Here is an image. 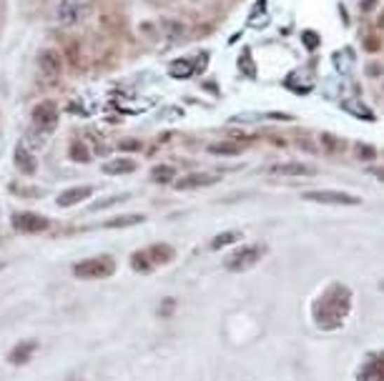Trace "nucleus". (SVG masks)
I'll return each instance as SVG.
<instances>
[{"mask_svg":"<svg viewBox=\"0 0 384 381\" xmlns=\"http://www.w3.org/2000/svg\"><path fill=\"white\" fill-rule=\"evenodd\" d=\"M264 246L261 244H254V246H241V249H236L231 256L224 261V266L228 268V271H236V274H241V271H247V268H252L254 263H259V258L264 256Z\"/></svg>","mask_w":384,"mask_h":381,"instance_id":"3","label":"nucleus"},{"mask_svg":"<svg viewBox=\"0 0 384 381\" xmlns=\"http://www.w3.org/2000/svg\"><path fill=\"white\" fill-rule=\"evenodd\" d=\"M241 238V233L239 231H226V233H219L214 241H211V249L214 251H219V249H224V246H231V244H236Z\"/></svg>","mask_w":384,"mask_h":381,"instance_id":"22","label":"nucleus"},{"mask_svg":"<svg viewBox=\"0 0 384 381\" xmlns=\"http://www.w3.org/2000/svg\"><path fill=\"white\" fill-rule=\"evenodd\" d=\"M68 155H71V161H78V163L90 161V151L85 148V143L81 141H73L71 146H68Z\"/></svg>","mask_w":384,"mask_h":381,"instance_id":"20","label":"nucleus"},{"mask_svg":"<svg viewBox=\"0 0 384 381\" xmlns=\"http://www.w3.org/2000/svg\"><path fill=\"white\" fill-rule=\"evenodd\" d=\"M144 216H116V219L106 221V228H123V226H136V223H144Z\"/></svg>","mask_w":384,"mask_h":381,"instance_id":"21","label":"nucleus"},{"mask_svg":"<svg viewBox=\"0 0 384 381\" xmlns=\"http://www.w3.org/2000/svg\"><path fill=\"white\" fill-rule=\"evenodd\" d=\"M206 60H209V53H198L196 63H193L191 58H179V60H174V63L168 66V73H171L174 78H191L193 73L204 71Z\"/></svg>","mask_w":384,"mask_h":381,"instance_id":"9","label":"nucleus"},{"mask_svg":"<svg viewBox=\"0 0 384 381\" xmlns=\"http://www.w3.org/2000/svg\"><path fill=\"white\" fill-rule=\"evenodd\" d=\"M73 274L76 279L83 281H96V279H109L116 274V261L111 256H93V258H83L73 266Z\"/></svg>","mask_w":384,"mask_h":381,"instance_id":"2","label":"nucleus"},{"mask_svg":"<svg viewBox=\"0 0 384 381\" xmlns=\"http://www.w3.org/2000/svg\"><path fill=\"white\" fill-rule=\"evenodd\" d=\"M369 173H374L379 181H384V168H369Z\"/></svg>","mask_w":384,"mask_h":381,"instance_id":"28","label":"nucleus"},{"mask_svg":"<svg viewBox=\"0 0 384 381\" xmlns=\"http://www.w3.org/2000/svg\"><path fill=\"white\" fill-rule=\"evenodd\" d=\"M174 309H176V298L166 296V298L161 301V306H158V316H163V319H166V316L174 314Z\"/></svg>","mask_w":384,"mask_h":381,"instance_id":"25","label":"nucleus"},{"mask_svg":"<svg viewBox=\"0 0 384 381\" xmlns=\"http://www.w3.org/2000/svg\"><path fill=\"white\" fill-rule=\"evenodd\" d=\"M304 41L309 43V46H317V43H319V38H317V36H309V33H306V36H304Z\"/></svg>","mask_w":384,"mask_h":381,"instance_id":"29","label":"nucleus"},{"mask_svg":"<svg viewBox=\"0 0 384 381\" xmlns=\"http://www.w3.org/2000/svg\"><path fill=\"white\" fill-rule=\"evenodd\" d=\"M269 171L274 173V176H314V168L306 166V163H299V161L274 163Z\"/></svg>","mask_w":384,"mask_h":381,"instance_id":"15","label":"nucleus"},{"mask_svg":"<svg viewBox=\"0 0 384 381\" xmlns=\"http://www.w3.org/2000/svg\"><path fill=\"white\" fill-rule=\"evenodd\" d=\"M151 181H153V183H161V186L174 183V181H176L174 166H166V163H161V166L151 168Z\"/></svg>","mask_w":384,"mask_h":381,"instance_id":"18","label":"nucleus"},{"mask_svg":"<svg viewBox=\"0 0 384 381\" xmlns=\"http://www.w3.org/2000/svg\"><path fill=\"white\" fill-rule=\"evenodd\" d=\"M146 254H149V258H151V263H153V266H163V263H171L176 258V251L171 249L168 244L151 246V249H146Z\"/></svg>","mask_w":384,"mask_h":381,"instance_id":"17","label":"nucleus"},{"mask_svg":"<svg viewBox=\"0 0 384 381\" xmlns=\"http://www.w3.org/2000/svg\"><path fill=\"white\" fill-rule=\"evenodd\" d=\"M128 263H131V268L133 271H138V274H151V271H153V263H151V258H149L146 251H136Z\"/></svg>","mask_w":384,"mask_h":381,"instance_id":"19","label":"nucleus"},{"mask_svg":"<svg viewBox=\"0 0 384 381\" xmlns=\"http://www.w3.org/2000/svg\"><path fill=\"white\" fill-rule=\"evenodd\" d=\"M55 15L63 25H78L90 15V0H60Z\"/></svg>","mask_w":384,"mask_h":381,"instance_id":"5","label":"nucleus"},{"mask_svg":"<svg viewBox=\"0 0 384 381\" xmlns=\"http://www.w3.org/2000/svg\"><path fill=\"white\" fill-rule=\"evenodd\" d=\"M357 148H359V155L362 158H374V148H369V146H357Z\"/></svg>","mask_w":384,"mask_h":381,"instance_id":"26","label":"nucleus"},{"mask_svg":"<svg viewBox=\"0 0 384 381\" xmlns=\"http://www.w3.org/2000/svg\"><path fill=\"white\" fill-rule=\"evenodd\" d=\"M138 168V163L133 158H114V161L103 163L101 171L109 173V176H126V173H133Z\"/></svg>","mask_w":384,"mask_h":381,"instance_id":"16","label":"nucleus"},{"mask_svg":"<svg viewBox=\"0 0 384 381\" xmlns=\"http://www.w3.org/2000/svg\"><path fill=\"white\" fill-rule=\"evenodd\" d=\"M58 118H60V111L53 101H41L30 111V120H33V125H36L41 133H53L55 125H58Z\"/></svg>","mask_w":384,"mask_h":381,"instance_id":"4","label":"nucleus"},{"mask_svg":"<svg viewBox=\"0 0 384 381\" xmlns=\"http://www.w3.org/2000/svg\"><path fill=\"white\" fill-rule=\"evenodd\" d=\"M123 201H128V196H111V198H103V201L93 203L90 209H93V211H101V209H109V206H118V203H123Z\"/></svg>","mask_w":384,"mask_h":381,"instance_id":"24","label":"nucleus"},{"mask_svg":"<svg viewBox=\"0 0 384 381\" xmlns=\"http://www.w3.org/2000/svg\"><path fill=\"white\" fill-rule=\"evenodd\" d=\"M38 68H41V73L46 78H58L60 71H63L60 55L55 53V50H50V48H46V50H41V55H38Z\"/></svg>","mask_w":384,"mask_h":381,"instance_id":"14","label":"nucleus"},{"mask_svg":"<svg viewBox=\"0 0 384 381\" xmlns=\"http://www.w3.org/2000/svg\"><path fill=\"white\" fill-rule=\"evenodd\" d=\"M352 311V291L344 284H331L312 304V319L322 331H336Z\"/></svg>","mask_w":384,"mask_h":381,"instance_id":"1","label":"nucleus"},{"mask_svg":"<svg viewBox=\"0 0 384 381\" xmlns=\"http://www.w3.org/2000/svg\"><path fill=\"white\" fill-rule=\"evenodd\" d=\"M13 228L18 233H43L50 228V219L38 214H30V211H23V214L13 216Z\"/></svg>","mask_w":384,"mask_h":381,"instance_id":"6","label":"nucleus"},{"mask_svg":"<svg viewBox=\"0 0 384 381\" xmlns=\"http://www.w3.org/2000/svg\"><path fill=\"white\" fill-rule=\"evenodd\" d=\"M93 196V186H73V188L60 190L58 206L60 209H68V206H78V203L88 201Z\"/></svg>","mask_w":384,"mask_h":381,"instance_id":"11","label":"nucleus"},{"mask_svg":"<svg viewBox=\"0 0 384 381\" xmlns=\"http://www.w3.org/2000/svg\"><path fill=\"white\" fill-rule=\"evenodd\" d=\"M13 163H15V171H20L23 176H33L38 171L36 155L25 148V143H18L15 151H13Z\"/></svg>","mask_w":384,"mask_h":381,"instance_id":"12","label":"nucleus"},{"mask_svg":"<svg viewBox=\"0 0 384 381\" xmlns=\"http://www.w3.org/2000/svg\"><path fill=\"white\" fill-rule=\"evenodd\" d=\"M357 381H384V352L369 354L357 371Z\"/></svg>","mask_w":384,"mask_h":381,"instance_id":"8","label":"nucleus"},{"mask_svg":"<svg viewBox=\"0 0 384 381\" xmlns=\"http://www.w3.org/2000/svg\"><path fill=\"white\" fill-rule=\"evenodd\" d=\"M304 201L324 203V206H357L359 198L349 196L344 190H312V193H304Z\"/></svg>","mask_w":384,"mask_h":381,"instance_id":"7","label":"nucleus"},{"mask_svg":"<svg viewBox=\"0 0 384 381\" xmlns=\"http://www.w3.org/2000/svg\"><path fill=\"white\" fill-rule=\"evenodd\" d=\"M219 181V176H211V173H188L184 179L174 181L176 190H196L206 188V186H214Z\"/></svg>","mask_w":384,"mask_h":381,"instance_id":"13","label":"nucleus"},{"mask_svg":"<svg viewBox=\"0 0 384 381\" xmlns=\"http://www.w3.org/2000/svg\"><path fill=\"white\" fill-rule=\"evenodd\" d=\"M138 146H141L138 141H123L121 143V148H138Z\"/></svg>","mask_w":384,"mask_h":381,"instance_id":"27","label":"nucleus"},{"mask_svg":"<svg viewBox=\"0 0 384 381\" xmlns=\"http://www.w3.org/2000/svg\"><path fill=\"white\" fill-rule=\"evenodd\" d=\"M3 266H6V263H0V268H3Z\"/></svg>","mask_w":384,"mask_h":381,"instance_id":"30","label":"nucleus"},{"mask_svg":"<svg viewBox=\"0 0 384 381\" xmlns=\"http://www.w3.org/2000/svg\"><path fill=\"white\" fill-rule=\"evenodd\" d=\"M209 151L217 155H239L241 146H236V143H211Z\"/></svg>","mask_w":384,"mask_h":381,"instance_id":"23","label":"nucleus"},{"mask_svg":"<svg viewBox=\"0 0 384 381\" xmlns=\"http://www.w3.org/2000/svg\"><path fill=\"white\" fill-rule=\"evenodd\" d=\"M36 352H38L36 339L18 341V344L11 349V354H8V363H13V366H23V363H28L30 359L36 356Z\"/></svg>","mask_w":384,"mask_h":381,"instance_id":"10","label":"nucleus"}]
</instances>
